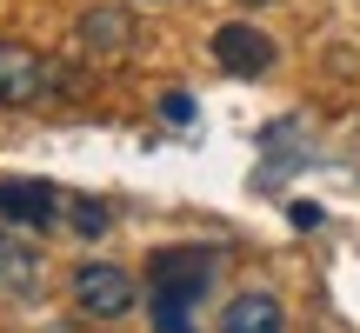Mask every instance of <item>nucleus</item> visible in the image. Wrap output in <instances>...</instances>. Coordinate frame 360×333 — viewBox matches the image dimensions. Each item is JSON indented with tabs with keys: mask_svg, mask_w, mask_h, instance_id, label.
<instances>
[{
	"mask_svg": "<svg viewBox=\"0 0 360 333\" xmlns=\"http://www.w3.org/2000/svg\"><path fill=\"white\" fill-rule=\"evenodd\" d=\"M220 260L214 247H167V254L147 260V280H154V333H200L193 327V307H200V294L214 287Z\"/></svg>",
	"mask_w": 360,
	"mask_h": 333,
	"instance_id": "f257e3e1",
	"label": "nucleus"
},
{
	"mask_svg": "<svg viewBox=\"0 0 360 333\" xmlns=\"http://www.w3.org/2000/svg\"><path fill=\"white\" fill-rule=\"evenodd\" d=\"M53 93V74L27 40H0V107H40Z\"/></svg>",
	"mask_w": 360,
	"mask_h": 333,
	"instance_id": "f03ea898",
	"label": "nucleus"
},
{
	"mask_svg": "<svg viewBox=\"0 0 360 333\" xmlns=\"http://www.w3.org/2000/svg\"><path fill=\"white\" fill-rule=\"evenodd\" d=\"M74 300H80V313H94V320H120V313L134 307V273L107 267V260H87V267L74 273Z\"/></svg>",
	"mask_w": 360,
	"mask_h": 333,
	"instance_id": "7ed1b4c3",
	"label": "nucleus"
},
{
	"mask_svg": "<svg viewBox=\"0 0 360 333\" xmlns=\"http://www.w3.org/2000/svg\"><path fill=\"white\" fill-rule=\"evenodd\" d=\"M74 34H80V53H94V60H120V53L134 47V13L114 7V0H101V7L80 13Z\"/></svg>",
	"mask_w": 360,
	"mask_h": 333,
	"instance_id": "20e7f679",
	"label": "nucleus"
},
{
	"mask_svg": "<svg viewBox=\"0 0 360 333\" xmlns=\"http://www.w3.org/2000/svg\"><path fill=\"white\" fill-rule=\"evenodd\" d=\"M60 193L47 180H0V227H53Z\"/></svg>",
	"mask_w": 360,
	"mask_h": 333,
	"instance_id": "39448f33",
	"label": "nucleus"
},
{
	"mask_svg": "<svg viewBox=\"0 0 360 333\" xmlns=\"http://www.w3.org/2000/svg\"><path fill=\"white\" fill-rule=\"evenodd\" d=\"M214 60L227 67V74L254 80V74H267V67H274V40L260 34V27H240V20H233V27H220V34H214Z\"/></svg>",
	"mask_w": 360,
	"mask_h": 333,
	"instance_id": "423d86ee",
	"label": "nucleus"
},
{
	"mask_svg": "<svg viewBox=\"0 0 360 333\" xmlns=\"http://www.w3.org/2000/svg\"><path fill=\"white\" fill-rule=\"evenodd\" d=\"M40 247L34 240H20L13 227H0V294L7 300H34L40 294Z\"/></svg>",
	"mask_w": 360,
	"mask_h": 333,
	"instance_id": "0eeeda50",
	"label": "nucleus"
},
{
	"mask_svg": "<svg viewBox=\"0 0 360 333\" xmlns=\"http://www.w3.org/2000/svg\"><path fill=\"white\" fill-rule=\"evenodd\" d=\"M220 333H281V300H274V294H240V300H227Z\"/></svg>",
	"mask_w": 360,
	"mask_h": 333,
	"instance_id": "6e6552de",
	"label": "nucleus"
},
{
	"mask_svg": "<svg viewBox=\"0 0 360 333\" xmlns=\"http://www.w3.org/2000/svg\"><path fill=\"white\" fill-rule=\"evenodd\" d=\"M107 220H114V214H107V200H74V233L101 240V233H107Z\"/></svg>",
	"mask_w": 360,
	"mask_h": 333,
	"instance_id": "1a4fd4ad",
	"label": "nucleus"
},
{
	"mask_svg": "<svg viewBox=\"0 0 360 333\" xmlns=\"http://www.w3.org/2000/svg\"><path fill=\"white\" fill-rule=\"evenodd\" d=\"M160 114L167 127H193V93H160Z\"/></svg>",
	"mask_w": 360,
	"mask_h": 333,
	"instance_id": "9d476101",
	"label": "nucleus"
},
{
	"mask_svg": "<svg viewBox=\"0 0 360 333\" xmlns=\"http://www.w3.org/2000/svg\"><path fill=\"white\" fill-rule=\"evenodd\" d=\"M287 214H294V227H300V233H314V227H321V207H314V200H294Z\"/></svg>",
	"mask_w": 360,
	"mask_h": 333,
	"instance_id": "9b49d317",
	"label": "nucleus"
},
{
	"mask_svg": "<svg viewBox=\"0 0 360 333\" xmlns=\"http://www.w3.org/2000/svg\"><path fill=\"white\" fill-rule=\"evenodd\" d=\"M254 7H260V0H254Z\"/></svg>",
	"mask_w": 360,
	"mask_h": 333,
	"instance_id": "f8f14e48",
	"label": "nucleus"
}]
</instances>
